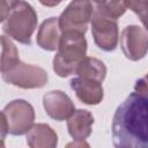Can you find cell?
Here are the masks:
<instances>
[{"label":"cell","mask_w":148,"mask_h":148,"mask_svg":"<svg viewBox=\"0 0 148 148\" xmlns=\"http://www.w3.org/2000/svg\"><path fill=\"white\" fill-rule=\"evenodd\" d=\"M112 141L117 148L148 146V95L146 77L136 81L134 91L117 108L112 119Z\"/></svg>","instance_id":"obj_1"},{"label":"cell","mask_w":148,"mask_h":148,"mask_svg":"<svg viewBox=\"0 0 148 148\" xmlns=\"http://www.w3.org/2000/svg\"><path fill=\"white\" fill-rule=\"evenodd\" d=\"M87 54V40L84 34L77 31L61 32L53 58V71L60 77L75 74L76 66Z\"/></svg>","instance_id":"obj_2"},{"label":"cell","mask_w":148,"mask_h":148,"mask_svg":"<svg viewBox=\"0 0 148 148\" xmlns=\"http://www.w3.org/2000/svg\"><path fill=\"white\" fill-rule=\"evenodd\" d=\"M37 13L24 0H17L10 8L2 25L3 32L22 44H31V36L37 28Z\"/></svg>","instance_id":"obj_3"},{"label":"cell","mask_w":148,"mask_h":148,"mask_svg":"<svg viewBox=\"0 0 148 148\" xmlns=\"http://www.w3.org/2000/svg\"><path fill=\"white\" fill-rule=\"evenodd\" d=\"M2 80L22 89H37L47 83L49 75L42 67L20 60L10 69L2 73Z\"/></svg>","instance_id":"obj_4"},{"label":"cell","mask_w":148,"mask_h":148,"mask_svg":"<svg viewBox=\"0 0 148 148\" xmlns=\"http://www.w3.org/2000/svg\"><path fill=\"white\" fill-rule=\"evenodd\" d=\"M94 6L90 0H72L58 17L61 32L77 31L86 34Z\"/></svg>","instance_id":"obj_5"},{"label":"cell","mask_w":148,"mask_h":148,"mask_svg":"<svg viewBox=\"0 0 148 148\" xmlns=\"http://www.w3.org/2000/svg\"><path fill=\"white\" fill-rule=\"evenodd\" d=\"M8 124V133L12 135L25 134L35 121L34 106L25 99H14L9 102L3 111Z\"/></svg>","instance_id":"obj_6"},{"label":"cell","mask_w":148,"mask_h":148,"mask_svg":"<svg viewBox=\"0 0 148 148\" xmlns=\"http://www.w3.org/2000/svg\"><path fill=\"white\" fill-rule=\"evenodd\" d=\"M90 23L95 44L103 51H113L117 47L119 40V29L117 20L104 16L94 9Z\"/></svg>","instance_id":"obj_7"},{"label":"cell","mask_w":148,"mask_h":148,"mask_svg":"<svg viewBox=\"0 0 148 148\" xmlns=\"http://www.w3.org/2000/svg\"><path fill=\"white\" fill-rule=\"evenodd\" d=\"M120 47L125 57L132 61L141 60L148 50V34L145 27L127 25L120 34Z\"/></svg>","instance_id":"obj_8"},{"label":"cell","mask_w":148,"mask_h":148,"mask_svg":"<svg viewBox=\"0 0 148 148\" xmlns=\"http://www.w3.org/2000/svg\"><path fill=\"white\" fill-rule=\"evenodd\" d=\"M43 106L47 116L57 121L67 119L75 110L71 97L61 90H51L44 94Z\"/></svg>","instance_id":"obj_9"},{"label":"cell","mask_w":148,"mask_h":148,"mask_svg":"<svg viewBox=\"0 0 148 148\" xmlns=\"http://www.w3.org/2000/svg\"><path fill=\"white\" fill-rule=\"evenodd\" d=\"M69 84L76 97L87 105H97L104 97L102 82L77 76L73 77Z\"/></svg>","instance_id":"obj_10"},{"label":"cell","mask_w":148,"mask_h":148,"mask_svg":"<svg viewBox=\"0 0 148 148\" xmlns=\"http://www.w3.org/2000/svg\"><path fill=\"white\" fill-rule=\"evenodd\" d=\"M92 124V114L84 109L74 110L67 118V130L74 141H84L91 134Z\"/></svg>","instance_id":"obj_11"},{"label":"cell","mask_w":148,"mask_h":148,"mask_svg":"<svg viewBox=\"0 0 148 148\" xmlns=\"http://www.w3.org/2000/svg\"><path fill=\"white\" fill-rule=\"evenodd\" d=\"M27 143L31 148H56L58 135L47 124H34L27 132Z\"/></svg>","instance_id":"obj_12"},{"label":"cell","mask_w":148,"mask_h":148,"mask_svg":"<svg viewBox=\"0 0 148 148\" xmlns=\"http://www.w3.org/2000/svg\"><path fill=\"white\" fill-rule=\"evenodd\" d=\"M61 30L59 28L58 17H49L46 18L39 27L36 42L38 46L46 51H56L60 40Z\"/></svg>","instance_id":"obj_13"},{"label":"cell","mask_w":148,"mask_h":148,"mask_svg":"<svg viewBox=\"0 0 148 148\" xmlns=\"http://www.w3.org/2000/svg\"><path fill=\"white\" fill-rule=\"evenodd\" d=\"M75 74H77L80 77L103 82L106 75V66L102 60L97 58L84 57L76 66Z\"/></svg>","instance_id":"obj_14"},{"label":"cell","mask_w":148,"mask_h":148,"mask_svg":"<svg viewBox=\"0 0 148 148\" xmlns=\"http://www.w3.org/2000/svg\"><path fill=\"white\" fill-rule=\"evenodd\" d=\"M20 61L18 50L7 36H0V72L5 73Z\"/></svg>","instance_id":"obj_15"},{"label":"cell","mask_w":148,"mask_h":148,"mask_svg":"<svg viewBox=\"0 0 148 148\" xmlns=\"http://www.w3.org/2000/svg\"><path fill=\"white\" fill-rule=\"evenodd\" d=\"M97 13L108 16L113 20H118L123 16L127 9L126 0H104L103 2L96 5L94 8Z\"/></svg>","instance_id":"obj_16"},{"label":"cell","mask_w":148,"mask_h":148,"mask_svg":"<svg viewBox=\"0 0 148 148\" xmlns=\"http://www.w3.org/2000/svg\"><path fill=\"white\" fill-rule=\"evenodd\" d=\"M127 8H130L133 13H135L143 27L146 28L147 23V9H148V0H126Z\"/></svg>","instance_id":"obj_17"},{"label":"cell","mask_w":148,"mask_h":148,"mask_svg":"<svg viewBox=\"0 0 148 148\" xmlns=\"http://www.w3.org/2000/svg\"><path fill=\"white\" fill-rule=\"evenodd\" d=\"M8 134V124L5 113L0 111V147H5V139Z\"/></svg>","instance_id":"obj_18"},{"label":"cell","mask_w":148,"mask_h":148,"mask_svg":"<svg viewBox=\"0 0 148 148\" xmlns=\"http://www.w3.org/2000/svg\"><path fill=\"white\" fill-rule=\"evenodd\" d=\"M16 1L17 0H0V22L5 21L10 8L14 6Z\"/></svg>","instance_id":"obj_19"},{"label":"cell","mask_w":148,"mask_h":148,"mask_svg":"<svg viewBox=\"0 0 148 148\" xmlns=\"http://www.w3.org/2000/svg\"><path fill=\"white\" fill-rule=\"evenodd\" d=\"M43 6L45 7H56L58 6L62 0H38Z\"/></svg>","instance_id":"obj_20"},{"label":"cell","mask_w":148,"mask_h":148,"mask_svg":"<svg viewBox=\"0 0 148 148\" xmlns=\"http://www.w3.org/2000/svg\"><path fill=\"white\" fill-rule=\"evenodd\" d=\"M104 0H90V2L91 3H95V5H98V3H101V2H103Z\"/></svg>","instance_id":"obj_21"}]
</instances>
